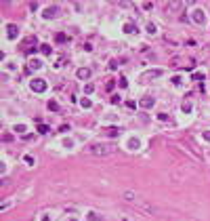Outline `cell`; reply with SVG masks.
<instances>
[{
    "label": "cell",
    "mask_w": 210,
    "mask_h": 221,
    "mask_svg": "<svg viewBox=\"0 0 210 221\" xmlns=\"http://www.w3.org/2000/svg\"><path fill=\"white\" fill-rule=\"evenodd\" d=\"M84 152H86V154H93V156H109V154L116 152V145H114V143H93V145H88Z\"/></svg>",
    "instance_id": "obj_1"
},
{
    "label": "cell",
    "mask_w": 210,
    "mask_h": 221,
    "mask_svg": "<svg viewBox=\"0 0 210 221\" xmlns=\"http://www.w3.org/2000/svg\"><path fill=\"white\" fill-rule=\"evenodd\" d=\"M36 44H38V40H36V36H27V38L23 40V44H21V51H23L25 55H32V53H34L36 48H38Z\"/></svg>",
    "instance_id": "obj_2"
},
{
    "label": "cell",
    "mask_w": 210,
    "mask_h": 221,
    "mask_svg": "<svg viewBox=\"0 0 210 221\" xmlns=\"http://www.w3.org/2000/svg\"><path fill=\"white\" fill-rule=\"evenodd\" d=\"M30 89H32L34 93H44V91H46V80H44V78H34V80L30 82Z\"/></svg>",
    "instance_id": "obj_3"
},
{
    "label": "cell",
    "mask_w": 210,
    "mask_h": 221,
    "mask_svg": "<svg viewBox=\"0 0 210 221\" xmlns=\"http://www.w3.org/2000/svg\"><path fill=\"white\" fill-rule=\"evenodd\" d=\"M162 76V70H149V72H143L141 74V82H147L151 78H160Z\"/></svg>",
    "instance_id": "obj_4"
},
{
    "label": "cell",
    "mask_w": 210,
    "mask_h": 221,
    "mask_svg": "<svg viewBox=\"0 0 210 221\" xmlns=\"http://www.w3.org/2000/svg\"><path fill=\"white\" fill-rule=\"evenodd\" d=\"M120 133H122V128H120V127H105L103 128V135H105V137H118Z\"/></svg>",
    "instance_id": "obj_5"
},
{
    "label": "cell",
    "mask_w": 210,
    "mask_h": 221,
    "mask_svg": "<svg viewBox=\"0 0 210 221\" xmlns=\"http://www.w3.org/2000/svg\"><path fill=\"white\" fill-rule=\"evenodd\" d=\"M57 15H59V6H48V9H44V13H42L44 19H55Z\"/></svg>",
    "instance_id": "obj_6"
},
{
    "label": "cell",
    "mask_w": 210,
    "mask_h": 221,
    "mask_svg": "<svg viewBox=\"0 0 210 221\" xmlns=\"http://www.w3.org/2000/svg\"><path fill=\"white\" fill-rule=\"evenodd\" d=\"M193 21H196L198 25H204V23H206V13L200 11V9H196V11H193Z\"/></svg>",
    "instance_id": "obj_7"
},
{
    "label": "cell",
    "mask_w": 210,
    "mask_h": 221,
    "mask_svg": "<svg viewBox=\"0 0 210 221\" xmlns=\"http://www.w3.org/2000/svg\"><path fill=\"white\" fill-rule=\"evenodd\" d=\"M17 34H19V27L15 23H9L6 25V36H9V40H15L17 38Z\"/></svg>",
    "instance_id": "obj_8"
},
{
    "label": "cell",
    "mask_w": 210,
    "mask_h": 221,
    "mask_svg": "<svg viewBox=\"0 0 210 221\" xmlns=\"http://www.w3.org/2000/svg\"><path fill=\"white\" fill-rule=\"evenodd\" d=\"M153 103H155V99H153V97H149V95H145V97L139 101V105H141V107H145V110L153 107Z\"/></svg>",
    "instance_id": "obj_9"
},
{
    "label": "cell",
    "mask_w": 210,
    "mask_h": 221,
    "mask_svg": "<svg viewBox=\"0 0 210 221\" xmlns=\"http://www.w3.org/2000/svg\"><path fill=\"white\" fill-rule=\"evenodd\" d=\"M76 76H78L80 80H88V78H91V70H88V68H80V70L76 72Z\"/></svg>",
    "instance_id": "obj_10"
},
{
    "label": "cell",
    "mask_w": 210,
    "mask_h": 221,
    "mask_svg": "<svg viewBox=\"0 0 210 221\" xmlns=\"http://www.w3.org/2000/svg\"><path fill=\"white\" fill-rule=\"evenodd\" d=\"M124 32H126V34H137L139 30H137V25L132 23V21H126V23H124Z\"/></svg>",
    "instance_id": "obj_11"
},
{
    "label": "cell",
    "mask_w": 210,
    "mask_h": 221,
    "mask_svg": "<svg viewBox=\"0 0 210 221\" xmlns=\"http://www.w3.org/2000/svg\"><path fill=\"white\" fill-rule=\"evenodd\" d=\"M139 139H137V137H130L128 139V150H139Z\"/></svg>",
    "instance_id": "obj_12"
},
{
    "label": "cell",
    "mask_w": 210,
    "mask_h": 221,
    "mask_svg": "<svg viewBox=\"0 0 210 221\" xmlns=\"http://www.w3.org/2000/svg\"><path fill=\"white\" fill-rule=\"evenodd\" d=\"M42 68V61H38V59H30V70H40Z\"/></svg>",
    "instance_id": "obj_13"
},
{
    "label": "cell",
    "mask_w": 210,
    "mask_h": 221,
    "mask_svg": "<svg viewBox=\"0 0 210 221\" xmlns=\"http://www.w3.org/2000/svg\"><path fill=\"white\" fill-rule=\"evenodd\" d=\"M86 217H88V221H105L103 215H99V213H88Z\"/></svg>",
    "instance_id": "obj_14"
},
{
    "label": "cell",
    "mask_w": 210,
    "mask_h": 221,
    "mask_svg": "<svg viewBox=\"0 0 210 221\" xmlns=\"http://www.w3.org/2000/svg\"><path fill=\"white\" fill-rule=\"evenodd\" d=\"M48 131H50V128H48V124H42V122L38 124V133H42V135H46Z\"/></svg>",
    "instance_id": "obj_15"
},
{
    "label": "cell",
    "mask_w": 210,
    "mask_h": 221,
    "mask_svg": "<svg viewBox=\"0 0 210 221\" xmlns=\"http://www.w3.org/2000/svg\"><path fill=\"white\" fill-rule=\"evenodd\" d=\"M40 51H42L44 55H50V53H53V48L48 47V44H40Z\"/></svg>",
    "instance_id": "obj_16"
},
{
    "label": "cell",
    "mask_w": 210,
    "mask_h": 221,
    "mask_svg": "<svg viewBox=\"0 0 210 221\" xmlns=\"http://www.w3.org/2000/svg\"><path fill=\"white\" fill-rule=\"evenodd\" d=\"M191 80H196V82L204 80V74H200V72H196V74H191Z\"/></svg>",
    "instance_id": "obj_17"
},
{
    "label": "cell",
    "mask_w": 210,
    "mask_h": 221,
    "mask_svg": "<svg viewBox=\"0 0 210 221\" xmlns=\"http://www.w3.org/2000/svg\"><path fill=\"white\" fill-rule=\"evenodd\" d=\"M80 105H82V107H86V110H88V107L93 105V101H91V99L86 97V99H82V101H80Z\"/></svg>",
    "instance_id": "obj_18"
},
{
    "label": "cell",
    "mask_w": 210,
    "mask_h": 221,
    "mask_svg": "<svg viewBox=\"0 0 210 221\" xmlns=\"http://www.w3.org/2000/svg\"><path fill=\"white\" fill-rule=\"evenodd\" d=\"M147 32H149V34H155V32H158V25H155V23H147Z\"/></svg>",
    "instance_id": "obj_19"
},
{
    "label": "cell",
    "mask_w": 210,
    "mask_h": 221,
    "mask_svg": "<svg viewBox=\"0 0 210 221\" xmlns=\"http://www.w3.org/2000/svg\"><path fill=\"white\" fill-rule=\"evenodd\" d=\"M25 131H27V128H25V124H17V127H15V133H19V135H23Z\"/></svg>",
    "instance_id": "obj_20"
},
{
    "label": "cell",
    "mask_w": 210,
    "mask_h": 221,
    "mask_svg": "<svg viewBox=\"0 0 210 221\" xmlns=\"http://www.w3.org/2000/svg\"><path fill=\"white\" fill-rule=\"evenodd\" d=\"M118 84H120V89H126V86H128V82H126V78H124V76H120Z\"/></svg>",
    "instance_id": "obj_21"
},
{
    "label": "cell",
    "mask_w": 210,
    "mask_h": 221,
    "mask_svg": "<svg viewBox=\"0 0 210 221\" xmlns=\"http://www.w3.org/2000/svg\"><path fill=\"white\" fill-rule=\"evenodd\" d=\"M191 107H193V105L189 103V101H185V103H183V112H185V114H189V112H191Z\"/></svg>",
    "instance_id": "obj_22"
},
{
    "label": "cell",
    "mask_w": 210,
    "mask_h": 221,
    "mask_svg": "<svg viewBox=\"0 0 210 221\" xmlns=\"http://www.w3.org/2000/svg\"><path fill=\"white\" fill-rule=\"evenodd\" d=\"M48 110H50V112H57V110H59V105L55 103V101H48Z\"/></svg>",
    "instance_id": "obj_23"
},
{
    "label": "cell",
    "mask_w": 210,
    "mask_h": 221,
    "mask_svg": "<svg viewBox=\"0 0 210 221\" xmlns=\"http://www.w3.org/2000/svg\"><path fill=\"white\" fill-rule=\"evenodd\" d=\"M93 91H95V86H93V84H86V86H84V93H86V95H91Z\"/></svg>",
    "instance_id": "obj_24"
},
{
    "label": "cell",
    "mask_w": 210,
    "mask_h": 221,
    "mask_svg": "<svg viewBox=\"0 0 210 221\" xmlns=\"http://www.w3.org/2000/svg\"><path fill=\"white\" fill-rule=\"evenodd\" d=\"M57 42H67V36H65V34H57Z\"/></svg>",
    "instance_id": "obj_25"
},
{
    "label": "cell",
    "mask_w": 210,
    "mask_h": 221,
    "mask_svg": "<svg viewBox=\"0 0 210 221\" xmlns=\"http://www.w3.org/2000/svg\"><path fill=\"white\" fill-rule=\"evenodd\" d=\"M23 160H25V164H30V166H32V164H34V158H32V156H25Z\"/></svg>",
    "instance_id": "obj_26"
},
{
    "label": "cell",
    "mask_w": 210,
    "mask_h": 221,
    "mask_svg": "<svg viewBox=\"0 0 210 221\" xmlns=\"http://www.w3.org/2000/svg\"><path fill=\"white\" fill-rule=\"evenodd\" d=\"M172 84L179 86V84H181V76H175V78H172Z\"/></svg>",
    "instance_id": "obj_27"
},
{
    "label": "cell",
    "mask_w": 210,
    "mask_h": 221,
    "mask_svg": "<svg viewBox=\"0 0 210 221\" xmlns=\"http://www.w3.org/2000/svg\"><path fill=\"white\" fill-rule=\"evenodd\" d=\"M158 118H160L162 122H166V120H168V114H164V112H162V114H158Z\"/></svg>",
    "instance_id": "obj_28"
},
{
    "label": "cell",
    "mask_w": 210,
    "mask_h": 221,
    "mask_svg": "<svg viewBox=\"0 0 210 221\" xmlns=\"http://www.w3.org/2000/svg\"><path fill=\"white\" fill-rule=\"evenodd\" d=\"M109 68H111V70H118V61H116V59H114V61H109Z\"/></svg>",
    "instance_id": "obj_29"
},
{
    "label": "cell",
    "mask_w": 210,
    "mask_h": 221,
    "mask_svg": "<svg viewBox=\"0 0 210 221\" xmlns=\"http://www.w3.org/2000/svg\"><path fill=\"white\" fill-rule=\"evenodd\" d=\"M63 145H65V148H71V145H74V141H71V139H65V141H63Z\"/></svg>",
    "instance_id": "obj_30"
},
{
    "label": "cell",
    "mask_w": 210,
    "mask_h": 221,
    "mask_svg": "<svg viewBox=\"0 0 210 221\" xmlns=\"http://www.w3.org/2000/svg\"><path fill=\"white\" fill-rule=\"evenodd\" d=\"M151 6H153L151 2H143V9H145V11H149V9H151Z\"/></svg>",
    "instance_id": "obj_31"
},
{
    "label": "cell",
    "mask_w": 210,
    "mask_h": 221,
    "mask_svg": "<svg viewBox=\"0 0 210 221\" xmlns=\"http://www.w3.org/2000/svg\"><path fill=\"white\" fill-rule=\"evenodd\" d=\"M120 101V95H111V103H118Z\"/></svg>",
    "instance_id": "obj_32"
},
{
    "label": "cell",
    "mask_w": 210,
    "mask_h": 221,
    "mask_svg": "<svg viewBox=\"0 0 210 221\" xmlns=\"http://www.w3.org/2000/svg\"><path fill=\"white\" fill-rule=\"evenodd\" d=\"M204 139L210 141V131H204Z\"/></svg>",
    "instance_id": "obj_33"
},
{
    "label": "cell",
    "mask_w": 210,
    "mask_h": 221,
    "mask_svg": "<svg viewBox=\"0 0 210 221\" xmlns=\"http://www.w3.org/2000/svg\"><path fill=\"white\" fill-rule=\"evenodd\" d=\"M67 221H76V219H67Z\"/></svg>",
    "instance_id": "obj_34"
}]
</instances>
